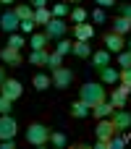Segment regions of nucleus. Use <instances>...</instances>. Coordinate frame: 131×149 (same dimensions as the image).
<instances>
[{"mask_svg":"<svg viewBox=\"0 0 131 149\" xmlns=\"http://www.w3.org/2000/svg\"><path fill=\"white\" fill-rule=\"evenodd\" d=\"M11 110H13V100H8V97L0 94V115H8Z\"/></svg>","mask_w":131,"mask_h":149,"instance_id":"obj_31","label":"nucleus"},{"mask_svg":"<svg viewBox=\"0 0 131 149\" xmlns=\"http://www.w3.org/2000/svg\"><path fill=\"white\" fill-rule=\"evenodd\" d=\"M45 3H47V0H29V5H32L34 10H37V8H45Z\"/></svg>","mask_w":131,"mask_h":149,"instance_id":"obj_39","label":"nucleus"},{"mask_svg":"<svg viewBox=\"0 0 131 149\" xmlns=\"http://www.w3.org/2000/svg\"><path fill=\"white\" fill-rule=\"evenodd\" d=\"M68 16H71V21H76V24H84V21H87V10H84V8H74Z\"/></svg>","mask_w":131,"mask_h":149,"instance_id":"obj_30","label":"nucleus"},{"mask_svg":"<svg viewBox=\"0 0 131 149\" xmlns=\"http://www.w3.org/2000/svg\"><path fill=\"white\" fill-rule=\"evenodd\" d=\"M50 144L58 147V149H63L66 144H68V136H66L63 131H53V134H50Z\"/></svg>","mask_w":131,"mask_h":149,"instance_id":"obj_23","label":"nucleus"},{"mask_svg":"<svg viewBox=\"0 0 131 149\" xmlns=\"http://www.w3.org/2000/svg\"><path fill=\"white\" fill-rule=\"evenodd\" d=\"M118 63H121L123 68H131V50H121V52H118Z\"/></svg>","mask_w":131,"mask_h":149,"instance_id":"obj_32","label":"nucleus"},{"mask_svg":"<svg viewBox=\"0 0 131 149\" xmlns=\"http://www.w3.org/2000/svg\"><path fill=\"white\" fill-rule=\"evenodd\" d=\"M13 10H16V16H18L21 21H24V18H34V8H32L29 3H18Z\"/></svg>","mask_w":131,"mask_h":149,"instance_id":"obj_22","label":"nucleus"},{"mask_svg":"<svg viewBox=\"0 0 131 149\" xmlns=\"http://www.w3.org/2000/svg\"><path fill=\"white\" fill-rule=\"evenodd\" d=\"M0 89H3V97H8V100H13V102L24 94V86H21L18 79H5V81L0 84Z\"/></svg>","mask_w":131,"mask_h":149,"instance_id":"obj_4","label":"nucleus"},{"mask_svg":"<svg viewBox=\"0 0 131 149\" xmlns=\"http://www.w3.org/2000/svg\"><path fill=\"white\" fill-rule=\"evenodd\" d=\"M24 45H26V42H24V37H21V34H16V31H13V34H8V47H13V50H21Z\"/></svg>","mask_w":131,"mask_h":149,"instance_id":"obj_27","label":"nucleus"},{"mask_svg":"<svg viewBox=\"0 0 131 149\" xmlns=\"http://www.w3.org/2000/svg\"><path fill=\"white\" fill-rule=\"evenodd\" d=\"M113 110H116V107H113V105H110V102H108V100H105V102H100V105H95V107H92V113H95V115H97V118H110V115H113Z\"/></svg>","mask_w":131,"mask_h":149,"instance_id":"obj_18","label":"nucleus"},{"mask_svg":"<svg viewBox=\"0 0 131 149\" xmlns=\"http://www.w3.org/2000/svg\"><path fill=\"white\" fill-rule=\"evenodd\" d=\"M47 42H50V37H47L45 31H37V34H32L29 47H32V50H45V47H47Z\"/></svg>","mask_w":131,"mask_h":149,"instance_id":"obj_14","label":"nucleus"},{"mask_svg":"<svg viewBox=\"0 0 131 149\" xmlns=\"http://www.w3.org/2000/svg\"><path fill=\"white\" fill-rule=\"evenodd\" d=\"M18 26H21V18L16 16V10H13V8H11V10H5V13L0 16V29H3L5 34H13Z\"/></svg>","mask_w":131,"mask_h":149,"instance_id":"obj_6","label":"nucleus"},{"mask_svg":"<svg viewBox=\"0 0 131 149\" xmlns=\"http://www.w3.org/2000/svg\"><path fill=\"white\" fill-rule=\"evenodd\" d=\"M71 52L76 55V58H89L92 55V47H89V42H74V47H71Z\"/></svg>","mask_w":131,"mask_h":149,"instance_id":"obj_17","label":"nucleus"},{"mask_svg":"<svg viewBox=\"0 0 131 149\" xmlns=\"http://www.w3.org/2000/svg\"><path fill=\"white\" fill-rule=\"evenodd\" d=\"M0 3H3V5H13L16 0H0Z\"/></svg>","mask_w":131,"mask_h":149,"instance_id":"obj_40","label":"nucleus"},{"mask_svg":"<svg viewBox=\"0 0 131 149\" xmlns=\"http://www.w3.org/2000/svg\"><path fill=\"white\" fill-rule=\"evenodd\" d=\"M45 34L50 37V39H60V37H66V18H50L47 24H45Z\"/></svg>","mask_w":131,"mask_h":149,"instance_id":"obj_3","label":"nucleus"},{"mask_svg":"<svg viewBox=\"0 0 131 149\" xmlns=\"http://www.w3.org/2000/svg\"><path fill=\"white\" fill-rule=\"evenodd\" d=\"M71 47H74V42H68L66 37H60V39H58V45H55V52H58V55H68V52H71Z\"/></svg>","mask_w":131,"mask_h":149,"instance_id":"obj_26","label":"nucleus"},{"mask_svg":"<svg viewBox=\"0 0 131 149\" xmlns=\"http://www.w3.org/2000/svg\"><path fill=\"white\" fill-rule=\"evenodd\" d=\"M126 100H129V97H123V94H118L116 89L110 92V105H113L116 110H123V107H126Z\"/></svg>","mask_w":131,"mask_h":149,"instance_id":"obj_24","label":"nucleus"},{"mask_svg":"<svg viewBox=\"0 0 131 149\" xmlns=\"http://www.w3.org/2000/svg\"><path fill=\"white\" fill-rule=\"evenodd\" d=\"M0 60L8 63V65H21V52L13 50V47H3L0 50Z\"/></svg>","mask_w":131,"mask_h":149,"instance_id":"obj_11","label":"nucleus"},{"mask_svg":"<svg viewBox=\"0 0 131 149\" xmlns=\"http://www.w3.org/2000/svg\"><path fill=\"white\" fill-rule=\"evenodd\" d=\"M100 79H102V84H116V81H121V73L116 68L105 65V68H100Z\"/></svg>","mask_w":131,"mask_h":149,"instance_id":"obj_16","label":"nucleus"},{"mask_svg":"<svg viewBox=\"0 0 131 149\" xmlns=\"http://www.w3.org/2000/svg\"><path fill=\"white\" fill-rule=\"evenodd\" d=\"M129 29H131V21H129V18H123V16L113 18V31H116V34H121V37H123Z\"/></svg>","mask_w":131,"mask_h":149,"instance_id":"obj_21","label":"nucleus"},{"mask_svg":"<svg viewBox=\"0 0 131 149\" xmlns=\"http://www.w3.org/2000/svg\"><path fill=\"white\" fill-rule=\"evenodd\" d=\"M50 128L47 126H42V123H32L29 128H26V141L32 144V147H45L47 141H50Z\"/></svg>","mask_w":131,"mask_h":149,"instance_id":"obj_1","label":"nucleus"},{"mask_svg":"<svg viewBox=\"0 0 131 149\" xmlns=\"http://www.w3.org/2000/svg\"><path fill=\"white\" fill-rule=\"evenodd\" d=\"M16 131H18V126H16V120L11 118V113H8V115H0V139H13Z\"/></svg>","mask_w":131,"mask_h":149,"instance_id":"obj_8","label":"nucleus"},{"mask_svg":"<svg viewBox=\"0 0 131 149\" xmlns=\"http://www.w3.org/2000/svg\"><path fill=\"white\" fill-rule=\"evenodd\" d=\"M60 65H63V55L50 52V55H47V68H50V71H55V68H60Z\"/></svg>","mask_w":131,"mask_h":149,"instance_id":"obj_28","label":"nucleus"},{"mask_svg":"<svg viewBox=\"0 0 131 149\" xmlns=\"http://www.w3.org/2000/svg\"><path fill=\"white\" fill-rule=\"evenodd\" d=\"M71 81H74V73H71L68 68H63V65H60V68H55V71H53V86H55V89H68V86H71Z\"/></svg>","mask_w":131,"mask_h":149,"instance_id":"obj_7","label":"nucleus"},{"mask_svg":"<svg viewBox=\"0 0 131 149\" xmlns=\"http://www.w3.org/2000/svg\"><path fill=\"white\" fill-rule=\"evenodd\" d=\"M129 50H131V39H129Z\"/></svg>","mask_w":131,"mask_h":149,"instance_id":"obj_43","label":"nucleus"},{"mask_svg":"<svg viewBox=\"0 0 131 149\" xmlns=\"http://www.w3.org/2000/svg\"><path fill=\"white\" fill-rule=\"evenodd\" d=\"M110 55H113V52H108V50H97V52H92V63H95V68H105V65H110Z\"/></svg>","mask_w":131,"mask_h":149,"instance_id":"obj_15","label":"nucleus"},{"mask_svg":"<svg viewBox=\"0 0 131 149\" xmlns=\"http://www.w3.org/2000/svg\"><path fill=\"white\" fill-rule=\"evenodd\" d=\"M121 16L131 21V3H123V5H121Z\"/></svg>","mask_w":131,"mask_h":149,"instance_id":"obj_35","label":"nucleus"},{"mask_svg":"<svg viewBox=\"0 0 131 149\" xmlns=\"http://www.w3.org/2000/svg\"><path fill=\"white\" fill-rule=\"evenodd\" d=\"M92 21L105 24V10H102V8H95V10H92Z\"/></svg>","mask_w":131,"mask_h":149,"instance_id":"obj_34","label":"nucleus"},{"mask_svg":"<svg viewBox=\"0 0 131 149\" xmlns=\"http://www.w3.org/2000/svg\"><path fill=\"white\" fill-rule=\"evenodd\" d=\"M3 81H5V76H3V65H0V84H3Z\"/></svg>","mask_w":131,"mask_h":149,"instance_id":"obj_41","label":"nucleus"},{"mask_svg":"<svg viewBox=\"0 0 131 149\" xmlns=\"http://www.w3.org/2000/svg\"><path fill=\"white\" fill-rule=\"evenodd\" d=\"M97 3V8H110V5H116V0H95Z\"/></svg>","mask_w":131,"mask_h":149,"instance_id":"obj_38","label":"nucleus"},{"mask_svg":"<svg viewBox=\"0 0 131 149\" xmlns=\"http://www.w3.org/2000/svg\"><path fill=\"white\" fill-rule=\"evenodd\" d=\"M116 92H118V94H123V97H129L131 86H129V84H123V81H121V86H116Z\"/></svg>","mask_w":131,"mask_h":149,"instance_id":"obj_37","label":"nucleus"},{"mask_svg":"<svg viewBox=\"0 0 131 149\" xmlns=\"http://www.w3.org/2000/svg\"><path fill=\"white\" fill-rule=\"evenodd\" d=\"M79 100H84V102H89L95 107V105L105 102V86L102 84H84L81 92H79Z\"/></svg>","mask_w":131,"mask_h":149,"instance_id":"obj_2","label":"nucleus"},{"mask_svg":"<svg viewBox=\"0 0 131 149\" xmlns=\"http://www.w3.org/2000/svg\"><path fill=\"white\" fill-rule=\"evenodd\" d=\"M50 86H53V76H47V73H37V76H34V89L45 92V89H50Z\"/></svg>","mask_w":131,"mask_h":149,"instance_id":"obj_20","label":"nucleus"},{"mask_svg":"<svg viewBox=\"0 0 131 149\" xmlns=\"http://www.w3.org/2000/svg\"><path fill=\"white\" fill-rule=\"evenodd\" d=\"M74 34H76L79 42H89V39L95 37V26H92V24H76Z\"/></svg>","mask_w":131,"mask_h":149,"instance_id":"obj_12","label":"nucleus"},{"mask_svg":"<svg viewBox=\"0 0 131 149\" xmlns=\"http://www.w3.org/2000/svg\"><path fill=\"white\" fill-rule=\"evenodd\" d=\"M129 97H131V92H129Z\"/></svg>","mask_w":131,"mask_h":149,"instance_id":"obj_44","label":"nucleus"},{"mask_svg":"<svg viewBox=\"0 0 131 149\" xmlns=\"http://www.w3.org/2000/svg\"><path fill=\"white\" fill-rule=\"evenodd\" d=\"M34 26H37V21H34V18H24L18 29H21L24 34H32V31H34Z\"/></svg>","mask_w":131,"mask_h":149,"instance_id":"obj_33","label":"nucleus"},{"mask_svg":"<svg viewBox=\"0 0 131 149\" xmlns=\"http://www.w3.org/2000/svg\"><path fill=\"white\" fill-rule=\"evenodd\" d=\"M89 113H92V105L84 102V100H76V102L71 105V115H74V118H87Z\"/></svg>","mask_w":131,"mask_h":149,"instance_id":"obj_13","label":"nucleus"},{"mask_svg":"<svg viewBox=\"0 0 131 149\" xmlns=\"http://www.w3.org/2000/svg\"><path fill=\"white\" fill-rule=\"evenodd\" d=\"M110 120H113V126H116V134H123V131L131 128V113L129 110H113Z\"/></svg>","mask_w":131,"mask_h":149,"instance_id":"obj_5","label":"nucleus"},{"mask_svg":"<svg viewBox=\"0 0 131 149\" xmlns=\"http://www.w3.org/2000/svg\"><path fill=\"white\" fill-rule=\"evenodd\" d=\"M95 134H97V139H110V136L116 134V126H113V120H110V118H100V123H97Z\"/></svg>","mask_w":131,"mask_h":149,"instance_id":"obj_10","label":"nucleus"},{"mask_svg":"<svg viewBox=\"0 0 131 149\" xmlns=\"http://www.w3.org/2000/svg\"><path fill=\"white\" fill-rule=\"evenodd\" d=\"M121 81L131 86V68H123V71H121Z\"/></svg>","mask_w":131,"mask_h":149,"instance_id":"obj_36","label":"nucleus"},{"mask_svg":"<svg viewBox=\"0 0 131 149\" xmlns=\"http://www.w3.org/2000/svg\"><path fill=\"white\" fill-rule=\"evenodd\" d=\"M47 50H32V55H29V63L32 65H47Z\"/></svg>","mask_w":131,"mask_h":149,"instance_id":"obj_19","label":"nucleus"},{"mask_svg":"<svg viewBox=\"0 0 131 149\" xmlns=\"http://www.w3.org/2000/svg\"><path fill=\"white\" fill-rule=\"evenodd\" d=\"M123 47H126V42H123L121 34H116V31L105 34V50H108V52H121Z\"/></svg>","mask_w":131,"mask_h":149,"instance_id":"obj_9","label":"nucleus"},{"mask_svg":"<svg viewBox=\"0 0 131 149\" xmlns=\"http://www.w3.org/2000/svg\"><path fill=\"white\" fill-rule=\"evenodd\" d=\"M66 13H71L66 3H55V5H53V16H55V18H66Z\"/></svg>","mask_w":131,"mask_h":149,"instance_id":"obj_29","label":"nucleus"},{"mask_svg":"<svg viewBox=\"0 0 131 149\" xmlns=\"http://www.w3.org/2000/svg\"><path fill=\"white\" fill-rule=\"evenodd\" d=\"M50 18H53V10H47V8H37L34 10V21L37 24H47Z\"/></svg>","mask_w":131,"mask_h":149,"instance_id":"obj_25","label":"nucleus"},{"mask_svg":"<svg viewBox=\"0 0 131 149\" xmlns=\"http://www.w3.org/2000/svg\"><path fill=\"white\" fill-rule=\"evenodd\" d=\"M68 3H84V0H68Z\"/></svg>","mask_w":131,"mask_h":149,"instance_id":"obj_42","label":"nucleus"},{"mask_svg":"<svg viewBox=\"0 0 131 149\" xmlns=\"http://www.w3.org/2000/svg\"><path fill=\"white\" fill-rule=\"evenodd\" d=\"M126 3H129V0H126Z\"/></svg>","mask_w":131,"mask_h":149,"instance_id":"obj_45","label":"nucleus"}]
</instances>
